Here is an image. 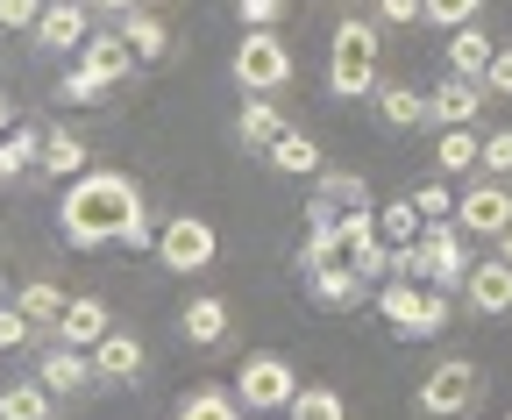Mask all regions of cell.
<instances>
[{"label": "cell", "mask_w": 512, "mask_h": 420, "mask_svg": "<svg viewBox=\"0 0 512 420\" xmlns=\"http://www.w3.org/2000/svg\"><path fill=\"white\" fill-rule=\"evenodd\" d=\"M456 228L470 235V243H498V235L512 228V193H505V178H470V186L456 193Z\"/></svg>", "instance_id": "cell-9"}, {"label": "cell", "mask_w": 512, "mask_h": 420, "mask_svg": "<svg viewBox=\"0 0 512 420\" xmlns=\"http://www.w3.org/2000/svg\"><path fill=\"white\" fill-rule=\"evenodd\" d=\"M285 420H349V406H342L335 385H299L292 406H285Z\"/></svg>", "instance_id": "cell-32"}, {"label": "cell", "mask_w": 512, "mask_h": 420, "mask_svg": "<svg viewBox=\"0 0 512 420\" xmlns=\"http://www.w3.org/2000/svg\"><path fill=\"white\" fill-rule=\"evenodd\" d=\"M86 15H93L86 0H50V8H43V22L29 29V43H36V50H50V57H64V50H86V36H93V29H86Z\"/></svg>", "instance_id": "cell-13"}, {"label": "cell", "mask_w": 512, "mask_h": 420, "mask_svg": "<svg viewBox=\"0 0 512 420\" xmlns=\"http://www.w3.org/2000/svg\"><path fill=\"white\" fill-rule=\"evenodd\" d=\"M86 356H93V378H100V385H128V378H143V371H150V356H143V342L128 335V328L100 335V342H93Z\"/></svg>", "instance_id": "cell-16"}, {"label": "cell", "mask_w": 512, "mask_h": 420, "mask_svg": "<svg viewBox=\"0 0 512 420\" xmlns=\"http://www.w3.org/2000/svg\"><path fill=\"white\" fill-rule=\"evenodd\" d=\"M15 307L43 328V335H57V321H64V307H72V292H57L50 278H29L22 292H15Z\"/></svg>", "instance_id": "cell-29"}, {"label": "cell", "mask_w": 512, "mask_h": 420, "mask_svg": "<svg viewBox=\"0 0 512 420\" xmlns=\"http://www.w3.org/2000/svg\"><path fill=\"white\" fill-rule=\"evenodd\" d=\"M178 328H185L192 349H221V342L235 335V314H228V299H221V292H192V299H185V314H178Z\"/></svg>", "instance_id": "cell-15"}, {"label": "cell", "mask_w": 512, "mask_h": 420, "mask_svg": "<svg viewBox=\"0 0 512 420\" xmlns=\"http://www.w3.org/2000/svg\"><path fill=\"white\" fill-rule=\"evenodd\" d=\"M363 207H377V200H370V186L356 171H320L313 200H306V221H342V214H363Z\"/></svg>", "instance_id": "cell-12"}, {"label": "cell", "mask_w": 512, "mask_h": 420, "mask_svg": "<svg viewBox=\"0 0 512 420\" xmlns=\"http://www.w3.org/2000/svg\"><path fill=\"white\" fill-rule=\"evenodd\" d=\"M370 100H377V114H384V129H420V122H427V93H420V86H384V79H377Z\"/></svg>", "instance_id": "cell-28"}, {"label": "cell", "mask_w": 512, "mask_h": 420, "mask_svg": "<svg viewBox=\"0 0 512 420\" xmlns=\"http://www.w3.org/2000/svg\"><path fill=\"white\" fill-rule=\"evenodd\" d=\"M477 399H484V371L470 356H441V364L420 378V392H413V406L427 420H463V413H477Z\"/></svg>", "instance_id": "cell-5"}, {"label": "cell", "mask_w": 512, "mask_h": 420, "mask_svg": "<svg viewBox=\"0 0 512 420\" xmlns=\"http://www.w3.org/2000/svg\"><path fill=\"white\" fill-rule=\"evenodd\" d=\"M377 314L392 321V335L427 342V335L448 328V292H434V285H420V278H384V285H377Z\"/></svg>", "instance_id": "cell-3"}, {"label": "cell", "mask_w": 512, "mask_h": 420, "mask_svg": "<svg viewBox=\"0 0 512 420\" xmlns=\"http://www.w3.org/2000/svg\"><path fill=\"white\" fill-rule=\"evenodd\" d=\"M420 278L434 285V292H463V278H470V264H477V243L456 228V221H427V235H420Z\"/></svg>", "instance_id": "cell-7"}, {"label": "cell", "mask_w": 512, "mask_h": 420, "mask_svg": "<svg viewBox=\"0 0 512 420\" xmlns=\"http://www.w3.org/2000/svg\"><path fill=\"white\" fill-rule=\"evenodd\" d=\"M136 65H143V57L136 50H128V36L121 29H93L86 36V50H79V72L107 93V86H121V79H136Z\"/></svg>", "instance_id": "cell-10"}, {"label": "cell", "mask_w": 512, "mask_h": 420, "mask_svg": "<svg viewBox=\"0 0 512 420\" xmlns=\"http://www.w3.org/2000/svg\"><path fill=\"white\" fill-rule=\"evenodd\" d=\"M292 392H299V371L285 364L278 349H249V356H242V371H235V399H242L249 413H285V406H292Z\"/></svg>", "instance_id": "cell-8"}, {"label": "cell", "mask_w": 512, "mask_h": 420, "mask_svg": "<svg viewBox=\"0 0 512 420\" xmlns=\"http://www.w3.org/2000/svg\"><path fill=\"white\" fill-rule=\"evenodd\" d=\"M306 292H313V307L349 314V307H363V299H370V278L349 271V264H320V271H306Z\"/></svg>", "instance_id": "cell-18"}, {"label": "cell", "mask_w": 512, "mask_h": 420, "mask_svg": "<svg viewBox=\"0 0 512 420\" xmlns=\"http://www.w3.org/2000/svg\"><path fill=\"white\" fill-rule=\"evenodd\" d=\"M114 29L128 36V50H136L143 65H157V57H171V29H164V15H157V8H128V15H121Z\"/></svg>", "instance_id": "cell-22"}, {"label": "cell", "mask_w": 512, "mask_h": 420, "mask_svg": "<svg viewBox=\"0 0 512 420\" xmlns=\"http://www.w3.org/2000/svg\"><path fill=\"white\" fill-rule=\"evenodd\" d=\"M264 157H271V171H285V178H320V171H328V164H320V143H313L306 129H285Z\"/></svg>", "instance_id": "cell-25"}, {"label": "cell", "mask_w": 512, "mask_h": 420, "mask_svg": "<svg viewBox=\"0 0 512 420\" xmlns=\"http://www.w3.org/2000/svg\"><path fill=\"white\" fill-rule=\"evenodd\" d=\"M43 171L64 178V186H72V178H86V171H93V164H86V143H79L72 129H43Z\"/></svg>", "instance_id": "cell-30"}, {"label": "cell", "mask_w": 512, "mask_h": 420, "mask_svg": "<svg viewBox=\"0 0 512 420\" xmlns=\"http://www.w3.org/2000/svg\"><path fill=\"white\" fill-rule=\"evenodd\" d=\"M50 0H0V29H36Z\"/></svg>", "instance_id": "cell-40"}, {"label": "cell", "mask_w": 512, "mask_h": 420, "mask_svg": "<svg viewBox=\"0 0 512 420\" xmlns=\"http://www.w3.org/2000/svg\"><path fill=\"white\" fill-rule=\"evenodd\" d=\"M50 406H57V392L36 371L15 378V385H0V420H50Z\"/></svg>", "instance_id": "cell-26"}, {"label": "cell", "mask_w": 512, "mask_h": 420, "mask_svg": "<svg viewBox=\"0 0 512 420\" xmlns=\"http://www.w3.org/2000/svg\"><path fill=\"white\" fill-rule=\"evenodd\" d=\"M86 8H93V15H107V22H121L128 8H143V0H86Z\"/></svg>", "instance_id": "cell-43"}, {"label": "cell", "mask_w": 512, "mask_h": 420, "mask_svg": "<svg viewBox=\"0 0 512 420\" xmlns=\"http://www.w3.org/2000/svg\"><path fill=\"white\" fill-rule=\"evenodd\" d=\"M15 129V100H8V86H0V136Z\"/></svg>", "instance_id": "cell-44"}, {"label": "cell", "mask_w": 512, "mask_h": 420, "mask_svg": "<svg viewBox=\"0 0 512 420\" xmlns=\"http://www.w3.org/2000/svg\"><path fill=\"white\" fill-rule=\"evenodd\" d=\"M377 235H384L392 250H406V243H420V235H427V221H420L413 193H399V200H384V207H377Z\"/></svg>", "instance_id": "cell-31"}, {"label": "cell", "mask_w": 512, "mask_h": 420, "mask_svg": "<svg viewBox=\"0 0 512 420\" xmlns=\"http://www.w3.org/2000/svg\"><path fill=\"white\" fill-rule=\"evenodd\" d=\"M36 335H43V328H36V321L15 307V299H8V307H0V349H22V342H36Z\"/></svg>", "instance_id": "cell-37"}, {"label": "cell", "mask_w": 512, "mask_h": 420, "mask_svg": "<svg viewBox=\"0 0 512 420\" xmlns=\"http://www.w3.org/2000/svg\"><path fill=\"white\" fill-rule=\"evenodd\" d=\"M214 257H221V235H214V221H207V214H171V221L157 228V264H164L171 278L207 271Z\"/></svg>", "instance_id": "cell-6"}, {"label": "cell", "mask_w": 512, "mask_h": 420, "mask_svg": "<svg viewBox=\"0 0 512 420\" xmlns=\"http://www.w3.org/2000/svg\"><path fill=\"white\" fill-rule=\"evenodd\" d=\"M484 178H512V129H491L484 136V164H477Z\"/></svg>", "instance_id": "cell-36"}, {"label": "cell", "mask_w": 512, "mask_h": 420, "mask_svg": "<svg viewBox=\"0 0 512 420\" xmlns=\"http://www.w3.org/2000/svg\"><path fill=\"white\" fill-rule=\"evenodd\" d=\"M171 420H249V406L235 399V385H192L171 406Z\"/></svg>", "instance_id": "cell-21"}, {"label": "cell", "mask_w": 512, "mask_h": 420, "mask_svg": "<svg viewBox=\"0 0 512 420\" xmlns=\"http://www.w3.org/2000/svg\"><path fill=\"white\" fill-rule=\"evenodd\" d=\"M256 420H285V413H256Z\"/></svg>", "instance_id": "cell-46"}, {"label": "cell", "mask_w": 512, "mask_h": 420, "mask_svg": "<svg viewBox=\"0 0 512 420\" xmlns=\"http://www.w3.org/2000/svg\"><path fill=\"white\" fill-rule=\"evenodd\" d=\"M157 228L164 221H150L143 186L128 171H107V164L72 178L64 200H57V235L72 250H136L143 257V250H157Z\"/></svg>", "instance_id": "cell-1"}, {"label": "cell", "mask_w": 512, "mask_h": 420, "mask_svg": "<svg viewBox=\"0 0 512 420\" xmlns=\"http://www.w3.org/2000/svg\"><path fill=\"white\" fill-rule=\"evenodd\" d=\"M477 164H484V136L477 129H441L434 136V171L441 178H470Z\"/></svg>", "instance_id": "cell-23"}, {"label": "cell", "mask_w": 512, "mask_h": 420, "mask_svg": "<svg viewBox=\"0 0 512 420\" xmlns=\"http://www.w3.org/2000/svg\"><path fill=\"white\" fill-rule=\"evenodd\" d=\"M100 335H114V314H107V299H72L64 307V321H57V342H72V349H93Z\"/></svg>", "instance_id": "cell-20"}, {"label": "cell", "mask_w": 512, "mask_h": 420, "mask_svg": "<svg viewBox=\"0 0 512 420\" xmlns=\"http://www.w3.org/2000/svg\"><path fill=\"white\" fill-rule=\"evenodd\" d=\"M491 57H498V43H491L477 22H470V29H448V72H456V79H484Z\"/></svg>", "instance_id": "cell-24"}, {"label": "cell", "mask_w": 512, "mask_h": 420, "mask_svg": "<svg viewBox=\"0 0 512 420\" xmlns=\"http://www.w3.org/2000/svg\"><path fill=\"white\" fill-rule=\"evenodd\" d=\"M320 264H342V221H306L299 271H320Z\"/></svg>", "instance_id": "cell-33"}, {"label": "cell", "mask_w": 512, "mask_h": 420, "mask_svg": "<svg viewBox=\"0 0 512 420\" xmlns=\"http://www.w3.org/2000/svg\"><path fill=\"white\" fill-rule=\"evenodd\" d=\"M278 136H285V114H278V100H271V93H242V114H235V143L264 157Z\"/></svg>", "instance_id": "cell-19"}, {"label": "cell", "mask_w": 512, "mask_h": 420, "mask_svg": "<svg viewBox=\"0 0 512 420\" xmlns=\"http://www.w3.org/2000/svg\"><path fill=\"white\" fill-rule=\"evenodd\" d=\"M484 79H456V72H448L434 93H427V122L434 129H477V114H484Z\"/></svg>", "instance_id": "cell-11"}, {"label": "cell", "mask_w": 512, "mask_h": 420, "mask_svg": "<svg viewBox=\"0 0 512 420\" xmlns=\"http://www.w3.org/2000/svg\"><path fill=\"white\" fill-rule=\"evenodd\" d=\"M235 15H242V29H278L285 0H235Z\"/></svg>", "instance_id": "cell-39"}, {"label": "cell", "mask_w": 512, "mask_h": 420, "mask_svg": "<svg viewBox=\"0 0 512 420\" xmlns=\"http://www.w3.org/2000/svg\"><path fill=\"white\" fill-rule=\"evenodd\" d=\"M143 8H164V0H143Z\"/></svg>", "instance_id": "cell-47"}, {"label": "cell", "mask_w": 512, "mask_h": 420, "mask_svg": "<svg viewBox=\"0 0 512 420\" xmlns=\"http://www.w3.org/2000/svg\"><path fill=\"white\" fill-rule=\"evenodd\" d=\"M377 50H384V36H377L370 15H342L335 22V36H328V93L335 100L377 93Z\"/></svg>", "instance_id": "cell-2"}, {"label": "cell", "mask_w": 512, "mask_h": 420, "mask_svg": "<svg viewBox=\"0 0 512 420\" xmlns=\"http://www.w3.org/2000/svg\"><path fill=\"white\" fill-rule=\"evenodd\" d=\"M463 307H470V314H512V264H505L498 250L470 264V278H463Z\"/></svg>", "instance_id": "cell-14"}, {"label": "cell", "mask_w": 512, "mask_h": 420, "mask_svg": "<svg viewBox=\"0 0 512 420\" xmlns=\"http://www.w3.org/2000/svg\"><path fill=\"white\" fill-rule=\"evenodd\" d=\"M413 207H420V221H456V193H448L441 178H427V186H413Z\"/></svg>", "instance_id": "cell-34"}, {"label": "cell", "mask_w": 512, "mask_h": 420, "mask_svg": "<svg viewBox=\"0 0 512 420\" xmlns=\"http://www.w3.org/2000/svg\"><path fill=\"white\" fill-rule=\"evenodd\" d=\"M498 257H505V264H512V228H505V235H498Z\"/></svg>", "instance_id": "cell-45"}, {"label": "cell", "mask_w": 512, "mask_h": 420, "mask_svg": "<svg viewBox=\"0 0 512 420\" xmlns=\"http://www.w3.org/2000/svg\"><path fill=\"white\" fill-rule=\"evenodd\" d=\"M36 378H43L57 399H64V392H86V385H100V378H93V356H86V349H72V342H50V349L36 356Z\"/></svg>", "instance_id": "cell-17"}, {"label": "cell", "mask_w": 512, "mask_h": 420, "mask_svg": "<svg viewBox=\"0 0 512 420\" xmlns=\"http://www.w3.org/2000/svg\"><path fill=\"white\" fill-rule=\"evenodd\" d=\"M29 171H43V129H8L0 136V186H8V178H29Z\"/></svg>", "instance_id": "cell-27"}, {"label": "cell", "mask_w": 512, "mask_h": 420, "mask_svg": "<svg viewBox=\"0 0 512 420\" xmlns=\"http://www.w3.org/2000/svg\"><path fill=\"white\" fill-rule=\"evenodd\" d=\"M484 15V0H427V22L434 29H470Z\"/></svg>", "instance_id": "cell-35"}, {"label": "cell", "mask_w": 512, "mask_h": 420, "mask_svg": "<svg viewBox=\"0 0 512 420\" xmlns=\"http://www.w3.org/2000/svg\"><path fill=\"white\" fill-rule=\"evenodd\" d=\"M377 22L384 29H413V22H427V0H377Z\"/></svg>", "instance_id": "cell-38"}, {"label": "cell", "mask_w": 512, "mask_h": 420, "mask_svg": "<svg viewBox=\"0 0 512 420\" xmlns=\"http://www.w3.org/2000/svg\"><path fill=\"white\" fill-rule=\"evenodd\" d=\"M57 100H64V107H86V100H100V86H93V79H86V72L72 65V72L57 79Z\"/></svg>", "instance_id": "cell-42"}, {"label": "cell", "mask_w": 512, "mask_h": 420, "mask_svg": "<svg viewBox=\"0 0 512 420\" xmlns=\"http://www.w3.org/2000/svg\"><path fill=\"white\" fill-rule=\"evenodd\" d=\"M292 43L278 36V29H242V43H235V57H228V79L242 86V93H285L292 86Z\"/></svg>", "instance_id": "cell-4"}, {"label": "cell", "mask_w": 512, "mask_h": 420, "mask_svg": "<svg viewBox=\"0 0 512 420\" xmlns=\"http://www.w3.org/2000/svg\"><path fill=\"white\" fill-rule=\"evenodd\" d=\"M484 93H491V100H512V43H498L491 72H484Z\"/></svg>", "instance_id": "cell-41"}, {"label": "cell", "mask_w": 512, "mask_h": 420, "mask_svg": "<svg viewBox=\"0 0 512 420\" xmlns=\"http://www.w3.org/2000/svg\"><path fill=\"white\" fill-rule=\"evenodd\" d=\"M505 420H512V413H505Z\"/></svg>", "instance_id": "cell-48"}]
</instances>
